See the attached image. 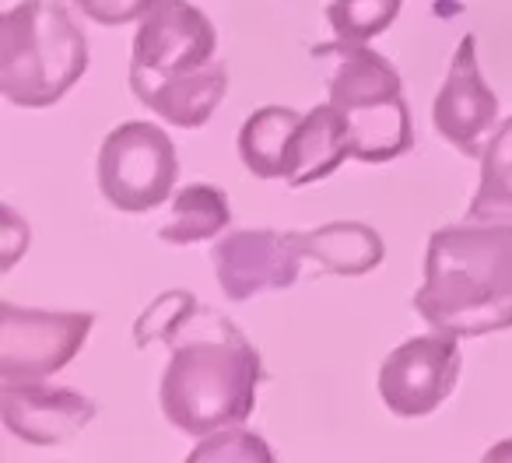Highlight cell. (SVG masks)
<instances>
[{
	"mask_svg": "<svg viewBox=\"0 0 512 463\" xmlns=\"http://www.w3.org/2000/svg\"><path fill=\"white\" fill-rule=\"evenodd\" d=\"M302 257L316 260L327 274L337 278H362L376 271L386 257L383 236L362 221H330L313 232H292Z\"/></svg>",
	"mask_w": 512,
	"mask_h": 463,
	"instance_id": "4fadbf2b",
	"label": "cell"
},
{
	"mask_svg": "<svg viewBox=\"0 0 512 463\" xmlns=\"http://www.w3.org/2000/svg\"><path fill=\"white\" fill-rule=\"evenodd\" d=\"M78 11L95 25H106V29H116V25H130L141 22L158 0H74Z\"/></svg>",
	"mask_w": 512,
	"mask_h": 463,
	"instance_id": "ffe728a7",
	"label": "cell"
},
{
	"mask_svg": "<svg viewBox=\"0 0 512 463\" xmlns=\"http://www.w3.org/2000/svg\"><path fill=\"white\" fill-rule=\"evenodd\" d=\"M92 327V313H46L0 302V386L57 376L78 358Z\"/></svg>",
	"mask_w": 512,
	"mask_h": 463,
	"instance_id": "52a82bcc",
	"label": "cell"
},
{
	"mask_svg": "<svg viewBox=\"0 0 512 463\" xmlns=\"http://www.w3.org/2000/svg\"><path fill=\"white\" fill-rule=\"evenodd\" d=\"M460 365V337L435 330L404 341L379 369V397L386 411L393 418H428L453 397Z\"/></svg>",
	"mask_w": 512,
	"mask_h": 463,
	"instance_id": "ba28073f",
	"label": "cell"
},
{
	"mask_svg": "<svg viewBox=\"0 0 512 463\" xmlns=\"http://www.w3.org/2000/svg\"><path fill=\"white\" fill-rule=\"evenodd\" d=\"M0 418L11 435L29 446H64L78 432H85L95 418V404L74 386L36 383H4L0 390Z\"/></svg>",
	"mask_w": 512,
	"mask_h": 463,
	"instance_id": "8fae6325",
	"label": "cell"
},
{
	"mask_svg": "<svg viewBox=\"0 0 512 463\" xmlns=\"http://www.w3.org/2000/svg\"><path fill=\"white\" fill-rule=\"evenodd\" d=\"M323 67L327 95L351 127V155L383 165L414 148V123L404 99L400 71L369 43L337 39L313 50Z\"/></svg>",
	"mask_w": 512,
	"mask_h": 463,
	"instance_id": "3957f363",
	"label": "cell"
},
{
	"mask_svg": "<svg viewBox=\"0 0 512 463\" xmlns=\"http://www.w3.org/2000/svg\"><path fill=\"white\" fill-rule=\"evenodd\" d=\"M29 225H25L22 218H18L15 207H4V225H0V243H4V271H11L15 267V260L22 257L25 250H29Z\"/></svg>",
	"mask_w": 512,
	"mask_h": 463,
	"instance_id": "44dd1931",
	"label": "cell"
},
{
	"mask_svg": "<svg viewBox=\"0 0 512 463\" xmlns=\"http://www.w3.org/2000/svg\"><path fill=\"white\" fill-rule=\"evenodd\" d=\"M88 39L60 0H18L0 22V92L18 109H50L85 78Z\"/></svg>",
	"mask_w": 512,
	"mask_h": 463,
	"instance_id": "277c9868",
	"label": "cell"
},
{
	"mask_svg": "<svg viewBox=\"0 0 512 463\" xmlns=\"http://www.w3.org/2000/svg\"><path fill=\"white\" fill-rule=\"evenodd\" d=\"M414 313L432 330L484 337L512 327V221L435 228Z\"/></svg>",
	"mask_w": 512,
	"mask_h": 463,
	"instance_id": "7a4b0ae2",
	"label": "cell"
},
{
	"mask_svg": "<svg viewBox=\"0 0 512 463\" xmlns=\"http://www.w3.org/2000/svg\"><path fill=\"white\" fill-rule=\"evenodd\" d=\"M179 179L176 144L155 123L130 120L109 130L99 151V190L116 211L148 214L172 197Z\"/></svg>",
	"mask_w": 512,
	"mask_h": 463,
	"instance_id": "8992f818",
	"label": "cell"
},
{
	"mask_svg": "<svg viewBox=\"0 0 512 463\" xmlns=\"http://www.w3.org/2000/svg\"><path fill=\"white\" fill-rule=\"evenodd\" d=\"M404 0H330L327 22L337 39L369 43L397 22Z\"/></svg>",
	"mask_w": 512,
	"mask_h": 463,
	"instance_id": "ac0fdd59",
	"label": "cell"
},
{
	"mask_svg": "<svg viewBox=\"0 0 512 463\" xmlns=\"http://www.w3.org/2000/svg\"><path fill=\"white\" fill-rule=\"evenodd\" d=\"M348 158H355L351 155V127L341 109L327 99L323 106L309 109V116H302V127L292 144V162H288L285 183L292 186V190L320 183V179L334 176Z\"/></svg>",
	"mask_w": 512,
	"mask_h": 463,
	"instance_id": "7c38bea8",
	"label": "cell"
},
{
	"mask_svg": "<svg viewBox=\"0 0 512 463\" xmlns=\"http://www.w3.org/2000/svg\"><path fill=\"white\" fill-rule=\"evenodd\" d=\"M225 92H228V67L221 60H214L207 71L193 74L186 81H176V85L144 92L137 102L148 106L155 116H162L169 127L197 130L214 116V109L221 106Z\"/></svg>",
	"mask_w": 512,
	"mask_h": 463,
	"instance_id": "9a60e30c",
	"label": "cell"
},
{
	"mask_svg": "<svg viewBox=\"0 0 512 463\" xmlns=\"http://www.w3.org/2000/svg\"><path fill=\"white\" fill-rule=\"evenodd\" d=\"M218 53V32L211 18L190 0H158L141 18L130 53V92L141 99L144 92L176 85L193 74L207 71Z\"/></svg>",
	"mask_w": 512,
	"mask_h": 463,
	"instance_id": "5b68a950",
	"label": "cell"
},
{
	"mask_svg": "<svg viewBox=\"0 0 512 463\" xmlns=\"http://www.w3.org/2000/svg\"><path fill=\"white\" fill-rule=\"evenodd\" d=\"M232 456H239V460H271V449H267V442L260 439V435L253 432H242V428H221L218 435H207V442L200 449H193L190 460H232Z\"/></svg>",
	"mask_w": 512,
	"mask_h": 463,
	"instance_id": "d6986e66",
	"label": "cell"
},
{
	"mask_svg": "<svg viewBox=\"0 0 512 463\" xmlns=\"http://www.w3.org/2000/svg\"><path fill=\"white\" fill-rule=\"evenodd\" d=\"M155 341L172 348L158 390L172 428L207 439L253 414L264 362L228 316L214 313L190 292H165L134 323L137 348Z\"/></svg>",
	"mask_w": 512,
	"mask_h": 463,
	"instance_id": "6da1fadb",
	"label": "cell"
},
{
	"mask_svg": "<svg viewBox=\"0 0 512 463\" xmlns=\"http://www.w3.org/2000/svg\"><path fill=\"white\" fill-rule=\"evenodd\" d=\"M435 130L442 141L453 144L460 155L481 158L488 148V137L498 127V95L488 88L477 64V39L463 36L449 60V74L435 95L432 109Z\"/></svg>",
	"mask_w": 512,
	"mask_h": 463,
	"instance_id": "30bf717a",
	"label": "cell"
},
{
	"mask_svg": "<svg viewBox=\"0 0 512 463\" xmlns=\"http://www.w3.org/2000/svg\"><path fill=\"white\" fill-rule=\"evenodd\" d=\"M228 221H232V207H228L225 193L218 186L190 183L179 193H172L169 225L158 228V239L169 246L207 243V239L225 236Z\"/></svg>",
	"mask_w": 512,
	"mask_h": 463,
	"instance_id": "2e32d148",
	"label": "cell"
},
{
	"mask_svg": "<svg viewBox=\"0 0 512 463\" xmlns=\"http://www.w3.org/2000/svg\"><path fill=\"white\" fill-rule=\"evenodd\" d=\"M467 218L512 221V116L498 123L481 155V179L470 197Z\"/></svg>",
	"mask_w": 512,
	"mask_h": 463,
	"instance_id": "e0dca14e",
	"label": "cell"
},
{
	"mask_svg": "<svg viewBox=\"0 0 512 463\" xmlns=\"http://www.w3.org/2000/svg\"><path fill=\"white\" fill-rule=\"evenodd\" d=\"M299 127H302L299 109H288V106L256 109L239 130L242 165L260 179H285Z\"/></svg>",
	"mask_w": 512,
	"mask_h": 463,
	"instance_id": "5bb4252c",
	"label": "cell"
},
{
	"mask_svg": "<svg viewBox=\"0 0 512 463\" xmlns=\"http://www.w3.org/2000/svg\"><path fill=\"white\" fill-rule=\"evenodd\" d=\"M214 274L228 302H246L264 292H285L302 274V250L292 232L242 228L228 232L211 250Z\"/></svg>",
	"mask_w": 512,
	"mask_h": 463,
	"instance_id": "9c48e42d",
	"label": "cell"
}]
</instances>
